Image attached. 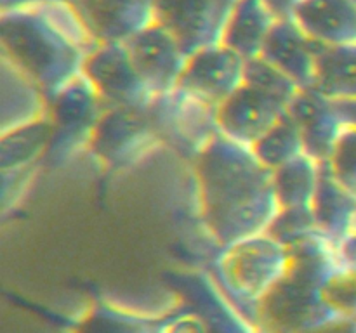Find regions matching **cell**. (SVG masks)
<instances>
[{"mask_svg": "<svg viewBox=\"0 0 356 333\" xmlns=\"http://www.w3.org/2000/svg\"><path fill=\"white\" fill-rule=\"evenodd\" d=\"M330 176L356 201V127L350 125L325 162Z\"/></svg>", "mask_w": 356, "mask_h": 333, "instance_id": "obj_19", "label": "cell"}, {"mask_svg": "<svg viewBox=\"0 0 356 333\" xmlns=\"http://www.w3.org/2000/svg\"><path fill=\"white\" fill-rule=\"evenodd\" d=\"M336 106L339 108V111L343 113V117L346 118V121L350 125L356 127V99L355 101H334Z\"/></svg>", "mask_w": 356, "mask_h": 333, "instance_id": "obj_20", "label": "cell"}, {"mask_svg": "<svg viewBox=\"0 0 356 333\" xmlns=\"http://www.w3.org/2000/svg\"><path fill=\"white\" fill-rule=\"evenodd\" d=\"M198 158L205 217L216 238L232 246L264 234L282 208L273 170L252 146L219 134Z\"/></svg>", "mask_w": 356, "mask_h": 333, "instance_id": "obj_2", "label": "cell"}, {"mask_svg": "<svg viewBox=\"0 0 356 333\" xmlns=\"http://www.w3.org/2000/svg\"><path fill=\"white\" fill-rule=\"evenodd\" d=\"M313 90L332 101L356 99V44L316 45V82Z\"/></svg>", "mask_w": 356, "mask_h": 333, "instance_id": "obj_16", "label": "cell"}, {"mask_svg": "<svg viewBox=\"0 0 356 333\" xmlns=\"http://www.w3.org/2000/svg\"><path fill=\"white\" fill-rule=\"evenodd\" d=\"M252 149L257 158L273 172L306 153L298 123L289 113L263 139H259Z\"/></svg>", "mask_w": 356, "mask_h": 333, "instance_id": "obj_18", "label": "cell"}, {"mask_svg": "<svg viewBox=\"0 0 356 333\" xmlns=\"http://www.w3.org/2000/svg\"><path fill=\"white\" fill-rule=\"evenodd\" d=\"M291 17L318 44H356V3L353 0H301L292 9Z\"/></svg>", "mask_w": 356, "mask_h": 333, "instance_id": "obj_13", "label": "cell"}, {"mask_svg": "<svg viewBox=\"0 0 356 333\" xmlns=\"http://www.w3.org/2000/svg\"><path fill=\"white\" fill-rule=\"evenodd\" d=\"M289 114L298 123L305 149L316 162L325 163L350 123L332 99L316 90H302L291 104Z\"/></svg>", "mask_w": 356, "mask_h": 333, "instance_id": "obj_11", "label": "cell"}, {"mask_svg": "<svg viewBox=\"0 0 356 333\" xmlns=\"http://www.w3.org/2000/svg\"><path fill=\"white\" fill-rule=\"evenodd\" d=\"M125 45L136 69L155 96L177 89L190 56L172 31L155 21Z\"/></svg>", "mask_w": 356, "mask_h": 333, "instance_id": "obj_8", "label": "cell"}, {"mask_svg": "<svg viewBox=\"0 0 356 333\" xmlns=\"http://www.w3.org/2000/svg\"><path fill=\"white\" fill-rule=\"evenodd\" d=\"M247 61L225 44L200 49L188 58L179 89L218 110L245 83Z\"/></svg>", "mask_w": 356, "mask_h": 333, "instance_id": "obj_7", "label": "cell"}, {"mask_svg": "<svg viewBox=\"0 0 356 333\" xmlns=\"http://www.w3.org/2000/svg\"><path fill=\"white\" fill-rule=\"evenodd\" d=\"M240 0H155L156 21L172 31L188 56L222 42Z\"/></svg>", "mask_w": 356, "mask_h": 333, "instance_id": "obj_6", "label": "cell"}, {"mask_svg": "<svg viewBox=\"0 0 356 333\" xmlns=\"http://www.w3.org/2000/svg\"><path fill=\"white\" fill-rule=\"evenodd\" d=\"M302 90L263 58L247 61L245 83L218 108L222 135L254 146L291 110Z\"/></svg>", "mask_w": 356, "mask_h": 333, "instance_id": "obj_3", "label": "cell"}, {"mask_svg": "<svg viewBox=\"0 0 356 333\" xmlns=\"http://www.w3.org/2000/svg\"><path fill=\"white\" fill-rule=\"evenodd\" d=\"M312 208L318 229L336 245L356 232V201L334 180L325 163Z\"/></svg>", "mask_w": 356, "mask_h": 333, "instance_id": "obj_15", "label": "cell"}, {"mask_svg": "<svg viewBox=\"0 0 356 333\" xmlns=\"http://www.w3.org/2000/svg\"><path fill=\"white\" fill-rule=\"evenodd\" d=\"M148 117L159 141L169 142L183 155L200 156L221 134L216 108L179 87L156 96Z\"/></svg>", "mask_w": 356, "mask_h": 333, "instance_id": "obj_4", "label": "cell"}, {"mask_svg": "<svg viewBox=\"0 0 356 333\" xmlns=\"http://www.w3.org/2000/svg\"><path fill=\"white\" fill-rule=\"evenodd\" d=\"M280 16L268 0H240L226 26L222 42L245 61L259 58L268 35Z\"/></svg>", "mask_w": 356, "mask_h": 333, "instance_id": "obj_14", "label": "cell"}, {"mask_svg": "<svg viewBox=\"0 0 356 333\" xmlns=\"http://www.w3.org/2000/svg\"><path fill=\"white\" fill-rule=\"evenodd\" d=\"M159 141L148 110L110 108L97 121L90 142L110 165H125Z\"/></svg>", "mask_w": 356, "mask_h": 333, "instance_id": "obj_9", "label": "cell"}, {"mask_svg": "<svg viewBox=\"0 0 356 333\" xmlns=\"http://www.w3.org/2000/svg\"><path fill=\"white\" fill-rule=\"evenodd\" d=\"M83 75L110 108L148 110L156 97L141 78L127 45L122 42L97 44L87 56Z\"/></svg>", "mask_w": 356, "mask_h": 333, "instance_id": "obj_5", "label": "cell"}, {"mask_svg": "<svg viewBox=\"0 0 356 333\" xmlns=\"http://www.w3.org/2000/svg\"><path fill=\"white\" fill-rule=\"evenodd\" d=\"M316 45L292 17H280L259 58L287 75L301 90H312L316 82Z\"/></svg>", "mask_w": 356, "mask_h": 333, "instance_id": "obj_12", "label": "cell"}, {"mask_svg": "<svg viewBox=\"0 0 356 333\" xmlns=\"http://www.w3.org/2000/svg\"><path fill=\"white\" fill-rule=\"evenodd\" d=\"M97 42L70 0H26L2 10L3 58L45 97H56L83 75Z\"/></svg>", "mask_w": 356, "mask_h": 333, "instance_id": "obj_1", "label": "cell"}, {"mask_svg": "<svg viewBox=\"0 0 356 333\" xmlns=\"http://www.w3.org/2000/svg\"><path fill=\"white\" fill-rule=\"evenodd\" d=\"M322 177V163L302 153L273 172L275 193L282 210L313 207Z\"/></svg>", "mask_w": 356, "mask_h": 333, "instance_id": "obj_17", "label": "cell"}, {"mask_svg": "<svg viewBox=\"0 0 356 333\" xmlns=\"http://www.w3.org/2000/svg\"><path fill=\"white\" fill-rule=\"evenodd\" d=\"M97 44L125 42L156 21L155 0H70Z\"/></svg>", "mask_w": 356, "mask_h": 333, "instance_id": "obj_10", "label": "cell"}]
</instances>
